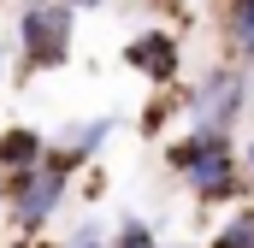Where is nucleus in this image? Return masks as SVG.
Segmentation results:
<instances>
[{
    "label": "nucleus",
    "mask_w": 254,
    "mask_h": 248,
    "mask_svg": "<svg viewBox=\"0 0 254 248\" xmlns=\"http://www.w3.org/2000/svg\"><path fill=\"white\" fill-rule=\"evenodd\" d=\"M166 160H172V172H184L195 189V201H207V207H219V201H243V160H237V148H231V136H219V130H190V136H178L172 148H166Z\"/></svg>",
    "instance_id": "nucleus-1"
},
{
    "label": "nucleus",
    "mask_w": 254,
    "mask_h": 248,
    "mask_svg": "<svg viewBox=\"0 0 254 248\" xmlns=\"http://www.w3.org/2000/svg\"><path fill=\"white\" fill-rule=\"evenodd\" d=\"M71 154H48L36 172H18V178H6V207H12V219H18V231H42L54 213H60L65 189H71Z\"/></svg>",
    "instance_id": "nucleus-2"
},
{
    "label": "nucleus",
    "mask_w": 254,
    "mask_h": 248,
    "mask_svg": "<svg viewBox=\"0 0 254 248\" xmlns=\"http://www.w3.org/2000/svg\"><path fill=\"white\" fill-rule=\"evenodd\" d=\"M71 36H77V12L65 0H30L18 18V48L36 71H54L71 60Z\"/></svg>",
    "instance_id": "nucleus-3"
},
{
    "label": "nucleus",
    "mask_w": 254,
    "mask_h": 248,
    "mask_svg": "<svg viewBox=\"0 0 254 248\" xmlns=\"http://www.w3.org/2000/svg\"><path fill=\"white\" fill-rule=\"evenodd\" d=\"M184 107H190L195 130H219V136H231V124H237V113H243V77L219 65V71L195 89Z\"/></svg>",
    "instance_id": "nucleus-4"
},
{
    "label": "nucleus",
    "mask_w": 254,
    "mask_h": 248,
    "mask_svg": "<svg viewBox=\"0 0 254 248\" xmlns=\"http://www.w3.org/2000/svg\"><path fill=\"white\" fill-rule=\"evenodd\" d=\"M125 65L166 89V83H178V71H184V42H178L172 30H142V36H130Z\"/></svg>",
    "instance_id": "nucleus-5"
},
{
    "label": "nucleus",
    "mask_w": 254,
    "mask_h": 248,
    "mask_svg": "<svg viewBox=\"0 0 254 248\" xmlns=\"http://www.w3.org/2000/svg\"><path fill=\"white\" fill-rule=\"evenodd\" d=\"M42 160H48V148H42V136H36L30 124H12V130H0V178L36 172Z\"/></svg>",
    "instance_id": "nucleus-6"
},
{
    "label": "nucleus",
    "mask_w": 254,
    "mask_h": 248,
    "mask_svg": "<svg viewBox=\"0 0 254 248\" xmlns=\"http://www.w3.org/2000/svg\"><path fill=\"white\" fill-rule=\"evenodd\" d=\"M213 248H254V207H231V225L213 237Z\"/></svg>",
    "instance_id": "nucleus-7"
},
{
    "label": "nucleus",
    "mask_w": 254,
    "mask_h": 248,
    "mask_svg": "<svg viewBox=\"0 0 254 248\" xmlns=\"http://www.w3.org/2000/svg\"><path fill=\"white\" fill-rule=\"evenodd\" d=\"M107 136H113V119H95L89 130H77V142H71V160H77V166H83V160H95Z\"/></svg>",
    "instance_id": "nucleus-8"
},
{
    "label": "nucleus",
    "mask_w": 254,
    "mask_h": 248,
    "mask_svg": "<svg viewBox=\"0 0 254 248\" xmlns=\"http://www.w3.org/2000/svg\"><path fill=\"white\" fill-rule=\"evenodd\" d=\"M113 248H154V225H142V219H125V225L113 231Z\"/></svg>",
    "instance_id": "nucleus-9"
},
{
    "label": "nucleus",
    "mask_w": 254,
    "mask_h": 248,
    "mask_svg": "<svg viewBox=\"0 0 254 248\" xmlns=\"http://www.w3.org/2000/svg\"><path fill=\"white\" fill-rule=\"evenodd\" d=\"M65 248H113V243H107V237H101V231L89 225V231H77V237H71V243H65Z\"/></svg>",
    "instance_id": "nucleus-10"
},
{
    "label": "nucleus",
    "mask_w": 254,
    "mask_h": 248,
    "mask_svg": "<svg viewBox=\"0 0 254 248\" xmlns=\"http://www.w3.org/2000/svg\"><path fill=\"white\" fill-rule=\"evenodd\" d=\"M65 6H71V12H83V6H89V12H95V6H101V0H65Z\"/></svg>",
    "instance_id": "nucleus-11"
},
{
    "label": "nucleus",
    "mask_w": 254,
    "mask_h": 248,
    "mask_svg": "<svg viewBox=\"0 0 254 248\" xmlns=\"http://www.w3.org/2000/svg\"><path fill=\"white\" fill-rule=\"evenodd\" d=\"M243 172H254V142H249V148H243Z\"/></svg>",
    "instance_id": "nucleus-12"
},
{
    "label": "nucleus",
    "mask_w": 254,
    "mask_h": 248,
    "mask_svg": "<svg viewBox=\"0 0 254 248\" xmlns=\"http://www.w3.org/2000/svg\"><path fill=\"white\" fill-rule=\"evenodd\" d=\"M6 54H12V48H6V42H0V77H6Z\"/></svg>",
    "instance_id": "nucleus-13"
},
{
    "label": "nucleus",
    "mask_w": 254,
    "mask_h": 248,
    "mask_svg": "<svg viewBox=\"0 0 254 248\" xmlns=\"http://www.w3.org/2000/svg\"><path fill=\"white\" fill-rule=\"evenodd\" d=\"M0 207H6V178H0Z\"/></svg>",
    "instance_id": "nucleus-14"
}]
</instances>
